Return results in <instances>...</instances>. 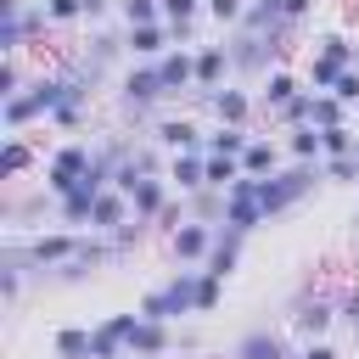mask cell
<instances>
[{
    "instance_id": "obj_37",
    "label": "cell",
    "mask_w": 359,
    "mask_h": 359,
    "mask_svg": "<svg viewBox=\"0 0 359 359\" xmlns=\"http://www.w3.org/2000/svg\"><path fill=\"white\" fill-rule=\"evenodd\" d=\"M219 292H224V280H219V275H208V269H202V286H196V314H208V309H213V303H219Z\"/></svg>"
},
{
    "instance_id": "obj_47",
    "label": "cell",
    "mask_w": 359,
    "mask_h": 359,
    "mask_svg": "<svg viewBox=\"0 0 359 359\" xmlns=\"http://www.w3.org/2000/svg\"><path fill=\"white\" fill-rule=\"evenodd\" d=\"M353 157H359V146H353Z\"/></svg>"
},
{
    "instance_id": "obj_45",
    "label": "cell",
    "mask_w": 359,
    "mask_h": 359,
    "mask_svg": "<svg viewBox=\"0 0 359 359\" xmlns=\"http://www.w3.org/2000/svg\"><path fill=\"white\" fill-rule=\"evenodd\" d=\"M303 359H342V353H337V348H325V342H309V348H303Z\"/></svg>"
},
{
    "instance_id": "obj_3",
    "label": "cell",
    "mask_w": 359,
    "mask_h": 359,
    "mask_svg": "<svg viewBox=\"0 0 359 359\" xmlns=\"http://www.w3.org/2000/svg\"><path fill=\"white\" fill-rule=\"evenodd\" d=\"M224 50H230V67H241V73H258V67H269V56H275L280 45H275V34H258V28H236V39H230Z\"/></svg>"
},
{
    "instance_id": "obj_26",
    "label": "cell",
    "mask_w": 359,
    "mask_h": 359,
    "mask_svg": "<svg viewBox=\"0 0 359 359\" xmlns=\"http://www.w3.org/2000/svg\"><path fill=\"white\" fill-rule=\"evenodd\" d=\"M224 196H230V191H196V202H191V219H196V224H213V219H224Z\"/></svg>"
},
{
    "instance_id": "obj_13",
    "label": "cell",
    "mask_w": 359,
    "mask_h": 359,
    "mask_svg": "<svg viewBox=\"0 0 359 359\" xmlns=\"http://www.w3.org/2000/svg\"><path fill=\"white\" fill-rule=\"evenodd\" d=\"M157 140H163L174 157H180V151H202V146H208V140L196 135V123H191V118H163V123H157Z\"/></svg>"
},
{
    "instance_id": "obj_44",
    "label": "cell",
    "mask_w": 359,
    "mask_h": 359,
    "mask_svg": "<svg viewBox=\"0 0 359 359\" xmlns=\"http://www.w3.org/2000/svg\"><path fill=\"white\" fill-rule=\"evenodd\" d=\"M0 95H6V101L17 95V62H11V56H6V67H0Z\"/></svg>"
},
{
    "instance_id": "obj_39",
    "label": "cell",
    "mask_w": 359,
    "mask_h": 359,
    "mask_svg": "<svg viewBox=\"0 0 359 359\" xmlns=\"http://www.w3.org/2000/svg\"><path fill=\"white\" fill-rule=\"evenodd\" d=\"M342 107H359V73L353 67H342V79H337V90H331Z\"/></svg>"
},
{
    "instance_id": "obj_12",
    "label": "cell",
    "mask_w": 359,
    "mask_h": 359,
    "mask_svg": "<svg viewBox=\"0 0 359 359\" xmlns=\"http://www.w3.org/2000/svg\"><path fill=\"white\" fill-rule=\"evenodd\" d=\"M196 101H208L213 112H219V123H247V112H252V101L241 95V90H196Z\"/></svg>"
},
{
    "instance_id": "obj_31",
    "label": "cell",
    "mask_w": 359,
    "mask_h": 359,
    "mask_svg": "<svg viewBox=\"0 0 359 359\" xmlns=\"http://www.w3.org/2000/svg\"><path fill=\"white\" fill-rule=\"evenodd\" d=\"M314 129H337L342 123V101L337 95H314V118H309Z\"/></svg>"
},
{
    "instance_id": "obj_20",
    "label": "cell",
    "mask_w": 359,
    "mask_h": 359,
    "mask_svg": "<svg viewBox=\"0 0 359 359\" xmlns=\"http://www.w3.org/2000/svg\"><path fill=\"white\" fill-rule=\"evenodd\" d=\"M252 140H247V129H236V123H219L213 135H208V157H241Z\"/></svg>"
},
{
    "instance_id": "obj_40",
    "label": "cell",
    "mask_w": 359,
    "mask_h": 359,
    "mask_svg": "<svg viewBox=\"0 0 359 359\" xmlns=\"http://www.w3.org/2000/svg\"><path fill=\"white\" fill-rule=\"evenodd\" d=\"M45 17L50 22H73V17H84V0H45Z\"/></svg>"
},
{
    "instance_id": "obj_16",
    "label": "cell",
    "mask_w": 359,
    "mask_h": 359,
    "mask_svg": "<svg viewBox=\"0 0 359 359\" xmlns=\"http://www.w3.org/2000/svg\"><path fill=\"white\" fill-rule=\"evenodd\" d=\"M168 39H174V28H163V22H146V28H129V34H123V50H135V56H157Z\"/></svg>"
},
{
    "instance_id": "obj_25",
    "label": "cell",
    "mask_w": 359,
    "mask_h": 359,
    "mask_svg": "<svg viewBox=\"0 0 359 359\" xmlns=\"http://www.w3.org/2000/svg\"><path fill=\"white\" fill-rule=\"evenodd\" d=\"M95 196H101V191H84V185H79V191H67V196H62V219H67V224H84V219H90V208H95Z\"/></svg>"
},
{
    "instance_id": "obj_19",
    "label": "cell",
    "mask_w": 359,
    "mask_h": 359,
    "mask_svg": "<svg viewBox=\"0 0 359 359\" xmlns=\"http://www.w3.org/2000/svg\"><path fill=\"white\" fill-rule=\"evenodd\" d=\"M56 359H95L90 325H62V331H56Z\"/></svg>"
},
{
    "instance_id": "obj_30",
    "label": "cell",
    "mask_w": 359,
    "mask_h": 359,
    "mask_svg": "<svg viewBox=\"0 0 359 359\" xmlns=\"http://www.w3.org/2000/svg\"><path fill=\"white\" fill-rule=\"evenodd\" d=\"M309 118H314V90H309V95H292V101L280 107V123H297V129H309Z\"/></svg>"
},
{
    "instance_id": "obj_24",
    "label": "cell",
    "mask_w": 359,
    "mask_h": 359,
    "mask_svg": "<svg viewBox=\"0 0 359 359\" xmlns=\"http://www.w3.org/2000/svg\"><path fill=\"white\" fill-rule=\"evenodd\" d=\"M292 95H303V90H297V79H292V73H269V84H264V107H275V112H280Z\"/></svg>"
},
{
    "instance_id": "obj_10",
    "label": "cell",
    "mask_w": 359,
    "mask_h": 359,
    "mask_svg": "<svg viewBox=\"0 0 359 359\" xmlns=\"http://www.w3.org/2000/svg\"><path fill=\"white\" fill-rule=\"evenodd\" d=\"M331 320H337V303H331V297H297V303H292V325H297L309 342H314Z\"/></svg>"
},
{
    "instance_id": "obj_38",
    "label": "cell",
    "mask_w": 359,
    "mask_h": 359,
    "mask_svg": "<svg viewBox=\"0 0 359 359\" xmlns=\"http://www.w3.org/2000/svg\"><path fill=\"white\" fill-rule=\"evenodd\" d=\"M196 11H208V0H163V17L168 22H191Z\"/></svg>"
},
{
    "instance_id": "obj_22",
    "label": "cell",
    "mask_w": 359,
    "mask_h": 359,
    "mask_svg": "<svg viewBox=\"0 0 359 359\" xmlns=\"http://www.w3.org/2000/svg\"><path fill=\"white\" fill-rule=\"evenodd\" d=\"M275 140H252L247 151H241V174H252V180H264V174H275Z\"/></svg>"
},
{
    "instance_id": "obj_34",
    "label": "cell",
    "mask_w": 359,
    "mask_h": 359,
    "mask_svg": "<svg viewBox=\"0 0 359 359\" xmlns=\"http://www.w3.org/2000/svg\"><path fill=\"white\" fill-rule=\"evenodd\" d=\"M337 79H342V67H337V62H325V56H314V62H309V84H314V90H337Z\"/></svg>"
},
{
    "instance_id": "obj_27",
    "label": "cell",
    "mask_w": 359,
    "mask_h": 359,
    "mask_svg": "<svg viewBox=\"0 0 359 359\" xmlns=\"http://www.w3.org/2000/svg\"><path fill=\"white\" fill-rule=\"evenodd\" d=\"M353 146H359L353 129H342V123H337V129H320V151H325V157H353Z\"/></svg>"
},
{
    "instance_id": "obj_35",
    "label": "cell",
    "mask_w": 359,
    "mask_h": 359,
    "mask_svg": "<svg viewBox=\"0 0 359 359\" xmlns=\"http://www.w3.org/2000/svg\"><path fill=\"white\" fill-rule=\"evenodd\" d=\"M208 17H213V22H224V28H241L247 6H241V0H208Z\"/></svg>"
},
{
    "instance_id": "obj_23",
    "label": "cell",
    "mask_w": 359,
    "mask_h": 359,
    "mask_svg": "<svg viewBox=\"0 0 359 359\" xmlns=\"http://www.w3.org/2000/svg\"><path fill=\"white\" fill-rule=\"evenodd\" d=\"M241 180V157H208V191H230Z\"/></svg>"
},
{
    "instance_id": "obj_17",
    "label": "cell",
    "mask_w": 359,
    "mask_h": 359,
    "mask_svg": "<svg viewBox=\"0 0 359 359\" xmlns=\"http://www.w3.org/2000/svg\"><path fill=\"white\" fill-rule=\"evenodd\" d=\"M224 67H230V50H224V45H208V50H196V90H219Z\"/></svg>"
},
{
    "instance_id": "obj_49",
    "label": "cell",
    "mask_w": 359,
    "mask_h": 359,
    "mask_svg": "<svg viewBox=\"0 0 359 359\" xmlns=\"http://www.w3.org/2000/svg\"><path fill=\"white\" fill-rule=\"evenodd\" d=\"M129 359H135V353H129Z\"/></svg>"
},
{
    "instance_id": "obj_32",
    "label": "cell",
    "mask_w": 359,
    "mask_h": 359,
    "mask_svg": "<svg viewBox=\"0 0 359 359\" xmlns=\"http://www.w3.org/2000/svg\"><path fill=\"white\" fill-rule=\"evenodd\" d=\"M286 146H292V157H297V163H314V157H320V129L309 123V129H297Z\"/></svg>"
},
{
    "instance_id": "obj_4",
    "label": "cell",
    "mask_w": 359,
    "mask_h": 359,
    "mask_svg": "<svg viewBox=\"0 0 359 359\" xmlns=\"http://www.w3.org/2000/svg\"><path fill=\"white\" fill-rule=\"evenodd\" d=\"M135 325H140V314H107V320L90 331L95 359H129V337H135Z\"/></svg>"
},
{
    "instance_id": "obj_43",
    "label": "cell",
    "mask_w": 359,
    "mask_h": 359,
    "mask_svg": "<svg viewBox=\"0 0 359 359\" xmlns=\"http://www.w3.org/2000/svg\"><path fill=\"white\" fill-rule=\"evenodd\" d=\"M264 6H275V11H280V17L292 22V17H303V11L314 6V0H264Z\"/></svg>"
},
{
    "instance_id": "obj_6",
    "label": "cell",
    "mask_w": 359,
    "mask_h": 359,
    "mask_svg": "<svg viewBox=\"0 0 359 359\" xmlns=\"http://www.w3.org/2000/svg\"><path fill=\"white\" fill-rule=\"evenodd\" d=\"M230 359H303V353H292L286 342H280V331H269V325H252L241 342H236V353Z\"/></svg>"
},
{
    "instance_id": "obj_9",
    "label": "cell",
    "mask_w": 359,
    "mask_h": 359,
    "mask_svg": "<svg viewBox=\"0 0 359 359\" xmlns=\"http://www.w3.org/2000/svg\"><path fill=\"white\" fill-rule=\"evenodd\" d=\"M79 247H84L79 236H34V241H22L28 264H39V269H45V264H56V269H62V264H67Z\"/></svg>"
},
{
    "instance_id": "obj_1",
    "label": "cell",
    "mask_w": 359,
    "mask_h": 359,
    "mask_svg": "<svg viewBox=\"0 0 359 359\" xmlns=\"http://www.w3.org/2000/svg\"><path fill=\"white\" fill-rule=\"evenodd\" d=\"M196 286H202V269H180L174 280H163L157 292H146V297H140V314L168 325V320H180V314H191V309H196Z\"/></svg>"
},
{
    "instance_id": "obj_46",
    "label": "cell",
    "mask_w": 359,
    "mask_h": 359,
    "mask_svg": "<svg viewBox=\"0 0 359 359\" xmlns=\"http://www.w3.org/2000/svg\"><path fill=\"white\" fill-rule=\"evenodd\" d=\"M107 6L112 0H84V17H107Z\"/></svg>"
},
{
    "instance_id": "obj_7",
    "label": "cell",
    "mask_w": 359,
    "mask_h": 359,
    "mask_svg": "<svg viewBox=\"0 0 359 359\" xmlns=\"http://www.w3.org/2000/svg\"><path fill=\"white\" fill-rule=\"evenodd\" d=\"M157 95H168V84H163L157 67H135V73L123 79V107H129V112H146Z\"/></svg>"
},
{
    "instance_id": "obj_36",
    "label": "cell",
    "mask_w": 359,
    "mask_h": 359,
    "mask_svg": "<svg viewBox=\"0 0 359 359\" xmlns=\"http://www.w3.org/2000/svg\"><path fill=\"white\" fill-rule=\"evenodd\" d=\"M28 168V146L22 140H6V151H0V174L11 180V174H22Z\"/></svg>"
},
{
    "instance_id": "obj_18",
    "label": "cell",
    "mask_w": 359,
    "mask_h": 359,
    "mask_svg": "<svg viewBox=\"0 0 359 359\" xmlns=\"http://www.w3.org/2000/svg\"><path fill=\"white\" fill-rule=\"evenodd\" d=\"M129 202H135V219H151V213L168 208V185H163V180H140V185L129 191Z\"/></svg>"
},
{
    "instance_id": "obj_15",
    "label": "cell",
    "mask_w": 359,
    "mask_h": 359,
    "mask_svg": "<svg viewBox=\"0 0 359 359\" xmlns=\"http://www.w3.org/2000/svg\"><path fill=\"white\" fill-rule=\"evenodd\" d=\"M157 73H163L168 90H196V56H191V50H168V56L157 62Z\"/></svg>"
},
{
    "instance_id": "obj_5",
    "label": "cell",
    "mask_w": 359,
    "mask_h": 359,
    "mask_svg": "<svg viewBox=\"0 0 359 359\" xmlns=\"http://www.w3.org/2000/svg\"><path fill=\"white\" fill-rule=\"evenodd\" d=\"M129 213H135V202H129L123 191H101L95 208H90V230H95V236H118V230L129 224Z\"/></svg>"
},
{
    "instance_id": "obj_21",
    "label": "cell",
    "mask_w": 359,
    "mask_h": 359,
    "mask_svg": "<svg viewBox=\"0 0 359 359\" xmlns=\"http://www.w3.org/2000/svg\"><path fill=\"white\" fill-rule=\"evenodd\" d=\"M236 258H241V236H236V230H230V236H219V241H213V252H208V264H202V269H208V275H219V280H224V275H230V269H236Z\"/></svg>"
},
{
    "instance_id": "obj_2",
    "label": "cell",
    "mask_w": 359,
    "mask_h": 359,
    "mask_svg": "<svg viewBox=\"0 0 359 359\" xmlns=\"http://www.w3.org/2000/svg\"><path fill=\"white\" fill-rule=\"evenodd\" d=\"M269 213H264V202H258V180L252 174H241L236 185H230V196H224V224L236 230V236H247L252 224H264Z\"/></svg>"
},
{
    "instance_id": "obj_48",
    "label": "cell",
    "mask_w": 359,
    "mask_h": 359,
    "mask_svg": "<svg viewBox=\"0 0 359 359\" xmlns=\"http://www.w3.org/2000/svg\"><path fill=\"white\" fill-rule=\"evenodd\" d=\"M353 342H359V331H353Z\"/></svg>"
},
{
    "instance_id": "obj_11",
    "label": "cell",
    "mask_w": 359,
    "mask_h": 359,
    "mask_svg": "<svg viewBox=\"0 0 359 359\" xmlns=\"http://www.w3.org/2000/svg\"><path fill=\"white\" fill-rule=\"evenodd\" d=\"M168 348H174L168 325H163V320H146V314H140V325H135V337H129V353H135V359H157V353H168Z\"/></svg>"
},
{
    "instance_id": "obj_41",
    "label": "cell",
    "mask_w": 359,
    "mask_h": 359,
    "mask_svg": "<svg viewBox=\"0 0 359 359\" xmlns=\"http://www.w3.org/2000/svg\"><path fill=\"white\" fill-rule=\"evenodd\" d=\"M325 174H331V180H342V185H353V180H359V157H331V163H325Z\"/></svg>"
},
{
    "instance_id": "obj_8",
    "label": "cell",
    "mask_w": 359,
    "mask_h": 359,
    "mask_svg": "<svg viewBox=\"0 0 359 359\" xmlns=\"http://www.w3.org/2000/svg\"><path fill=\"white\" fill-rule=\"evenodd\" d=\"M213 241H219V230L191 219V224H180V230H174V258H185V264H208Z\"/></svg>"
},
{
    "instance_id": "obj_33",
    "label": "cell",
    "mask_w": 359,
    "mask_h": 359,
    "mask_svg": "<svg viewBox=\"0 0 359 359\" xmlns=\"http://www.w3.org/2000/svg\"><path fill=\"white\" fill-rule=\"evenodd\" d=\"M320 56H325V62H337V67H348V62H353V39L325 34V39H320Z\"/></svg>"
},
{
    "instance_id": "obj_29",
    "label": "cell",
    "mask_w": 359,
    "mask_h": 359,
    "mask_svg": "<svg viewBox=\"0 0 359 359\" xmlns=\"http://www.w3.org/2000/svg\"><path fill=\"white\" fill-rule=\"evenodd\" d=\"M34 118H39L34 95H11V101H6V129H22V123H34Z\"/></svg>"
},
{
    "instance_id": "obj_28",
    "label": "cell",
    "mask_w": 359,
    "mask_h": 359,
    "mask_svg": "<svg viewBox=\"0 0 359 359\" xmlns=\"http://www.w3.org/2000/svg\"><path fill=\"white\" fill-rule=\"evenodd\" d=\"M118 11L129 17V28H146V22L163 17V0H118Z\"/></svg>"
},
{
    "instance_id": "obj_14",
    "label": "cell",
    "mask_w": 359,
    "mask_h": 359,
    "mask_svg": "<svg viewBox=\"0 0 359 359\" xmlns=\"http://www.w3.org/2000/svg\"><path fill=\"white\" fill-rule=\"evenodd\" d=\"M168 180H174L180 191H208V157H202V151H180V157L168 163Z\"/></svg>"
},
{
    "instance_id": "obj_42",
    "label": "cell",
    "mask_w": 359,
    "mask_h": 359,
    "mask_svg": "<svg viewBox=\"0 0 359 359\" xmlns=\"http://www.w3.org/2000/svg\"><path fill=\"white\" fill-rule=\"evenodd\" d=\"M337 320H342V325H353V331H359V286H353V292H348V297H342V303H337Z\"/></svg>"
}]
</instances>
